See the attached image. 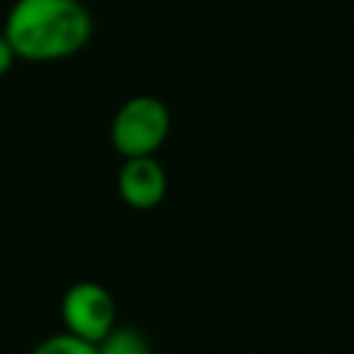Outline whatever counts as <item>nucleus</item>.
Instances as JSON below:
<instances>
[{"mask_svg": "<svg viewBox=\"0 0 354 354\" xmlns=\"http://www.w3.org/2000/svg\"><path fill=\"white\" fill-rule=\"evenodd\" d=\"M0 30L14 58L50 64L77 55L88 44L94 22L80 0H14Z\"/></svg>", "mask_w": 354, "mask_h": 354, "instance_id": "1", "label": "nucleus"}, {"mask_svg": "<svg viewBox=\"0 0 354 354\" xmlns=\"http://www.w3.org/2000/svg\"><path fill=\"white\" fill-rule=\"evenodd\" d=\"M171 130V113L163 100L136 94L119 105L111 119V144L122 158L155 155Z\"/></svg>", "mask_w": 354, "mask_h": 354, "instance_id": "2", "label": "nucleus"}, {"mask_svg": "<svg viewBox=\"0 0 354 354\" xmlns=\"http://www.w3.org/2000/svg\"><path fill=\"white\" fill-rule=\"evenodd\" d=\"M61 321L66 332L97 343L116 324V301L105 285L80 279L69 285L61 299Z\"/></svg>", "mask_w": 354, "mask_h": 354, "instance_id": "3", "label": "nucleus"}, {"mask_svg": "<svg viewBox=\"0 0 354 354\" xmlns=\"http://www.w3.org/2000/svg\"><path fill=\"white\" fill-rule=\"evenodd\" d=\"M169 188L163 166L152 155L124 158L119 174H116V191L122 202L133 210H152L163 202Z\"/></svg>", "mask_w": 354, "mask_h": 354, "instance_id": "4", "label": "nucleus"}, {"mask_svg": "<svg viewBox=\"0 0 354 354\" xmlns=\"http://www.w3.org/2000/svg\"><path fill=\"white\" fill-rule=\"evenodd\" d=\"M97 354H149V343L147 337L133 329V326H111L97 343H94Z\"/></svg>", "mask_w": 354, "mask_h": 354, "instance_id": "5", "label": "nucleus"}, {"mask_svg": "<svg viewBox=\"0 0 354 354\" xmlns=\"http://www.w3.org/2000/svg\"><path fill=\"white\" fill-rule=\"evenodd\" d=\"M28 354H97V351H94V343H88L72 332H58V335L44 337L41 343H36Z\"/></svg>", "mask_w": 354, "mask_h": 354, "instance_id": "6", "label": "nucleus"}, {"mask_svg": "<svg viewBox=\"0 0 354 354\" xmlns=\"http://www.w3.org/2000/svg\"><path fill=\"white\" fill-rule=\"evenodd\" d=\"M14 50H11V44H8V39L3 36V30H0V77L14 66Z\"/></svg>", "mask_w": 354, "mask_h": 354, "instance_id": "7", "label": "nucleus"}]
</instances>
